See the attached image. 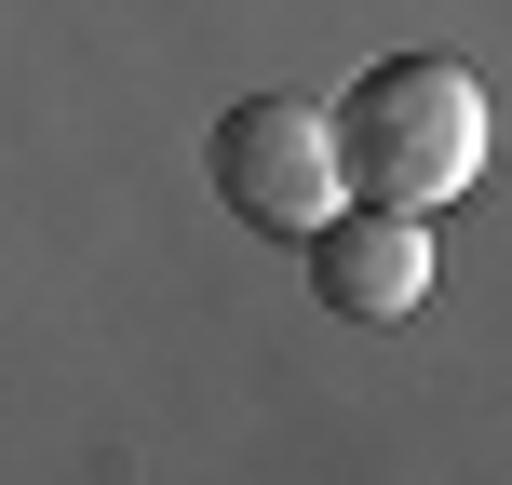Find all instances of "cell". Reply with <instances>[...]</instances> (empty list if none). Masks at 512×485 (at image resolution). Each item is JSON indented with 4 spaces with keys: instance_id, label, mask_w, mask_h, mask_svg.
<instances>
[{
    "instance_id": "cell-3",
    "label": "cell",
    "mask_w": 512,
    "mask_h": 485,
    "mask_svg": "<svg viewBox=\"0 0 512 485\" xmlns=\"http://www.w3.org/2000/svg\"><path fill=\"white\" fill-rule=\"evenodd\" d=\"M297 256H310V297H324L337 324H405V310L432 297V216L418 203H337Z\"/></svg>"
},
{
    "instance_id": "cell-1",
    "label": "cell",
    "mask_w": 512,
    "mask_h": 485,
    "mask_svg": "<svg viewBox=\"0 0 512 485\" xmlns=\"http://www.w3.org/2000/svg\"><path fill=\"white\" fill-rule=\"evenodd\" d=\"M337 149H351V203H459L486 176V81L459 54H378L337 95Z\"/></svg>"
},
{
    "instance_id": "cell-2",
    "label": "cell",
    "mask_w": 512,
    "mask_h": 485,
    "mask_svg": "<svg viewBox=\"0 0 512 485\" xmlns=\"http://www.w3.org/2000/svg\"><path fill=\"white\" fill-rule=\"evenodd\" d=\"M203 176H216V203H230L243 230H270V243H310L351 203L337 108H310V95H230L216 135H203Z\"/></svg>"
}]
</instances>
